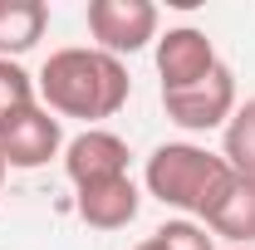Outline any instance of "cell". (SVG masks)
Listing matches in <instances>:
<instances>
[{
  "mask_svg": "<svg viewBox=\"0 0 255 250\" xmlns=\"http://www.w3.org/2000/svg\"><path fill=\"white\" fill-rule=\"evenodd\" d=\"M152 236L162 241V250H216V236H211L201 221H187V216L162 221Z\"/></svg>",
  "mask_w": 255,
  "mask_h": 250,
  "instance_id": "obj_13",
  "label": "cell"
},
{
  "mask_svg": "<svg viewBox=\"0 0 255 250\" xmlns=\"http://www.w3.org/2000/svg\"><path fill=\"white\" fill-rule=\"evenodd\" d=\"M59 152H64V123L44 103L25 108L20 118H10L0 127V157H5L10 172H39L49 157H59Z\"/></svg>",
  "mask_w": 255,
  "mask_h": 250,
  "instance_id": "obj_5",
  "label": "cell"
},
{
  "mask_svg": "<svg viewBox=\"0 0 255 250\" xmlns=\"http://www.w3.org/2000/svg\"><path fill=\"white\" fill-rule=\"evenodd\" d=\"M137 206H142V191H137L132 177H113V182H94V187L74 191V211L94 231H123V226H132Z\"/></svg>",
  "mask_w": 255,
  "mask_h": 250,
  "instance_id": "obj_8",
  "label": "cell"
},
{
  "mask_svg": "<svg viewBox=\"0 0 255 250\" xmlns=\"http://www.w3.org/2000/svg\"><path fill=\"white\" fill-rule=\"evenodd\" d=\"M201 226L211 236L231 241V246H255V182L251 177H231Z\"/></svg>",
  "mask_w": 255,
  "mask_h": 250,
  "instance_id": "obj_9",
  "label": "cell"
},
{
  "mask_svg": "<svg viewBox=\"0 0 255 250\" xmlns=\"http://www.w3.org/2000/svg\"><path fill=\"white\" fill-rule=\"evenodd\" d=\"M5 172H10V167H5V157H0V196H5Z\"/></svg>",
  "mask_w": 255,
  "mask_h": 250,
  "instance_id": "obj_15",
  "label": "cell"
},
{
  "mask_svg": "<svg viewBox=\"0 0 255 250\" xmlns=\"http://www.w3.org/2000/svg\"><path fill=\"white\" fill-rule=\"evenodd\" d=\"M34 103H39L34 79L15 59H0V127L10 123V118H20L25 108H34Z\"/></svg>",
  "mask_w": 255,
  "mask_h": 250,
  "instance_id": "obj_12",
  "label": "cell"
},
{
  "mask_svg": "<svg viewBox=\"0 0 255 250\" xmlns=\"http://www.w3.org/2000/svg\"><path fill=\"white\" fill-rule=\"evenodd\" d=\"M49 30V5L44 0H0V59L30 54Z\"/></svg>",
  "mask_w": 255,
  "mask_h": 250,
  "instance_id": "obj_10",
  "label": "cell"
},
{
  "mask_svg": "<svg viewBox=\"0 0 255 250\" xmlns=\"http://www.w3.org/2000/svg\"><path fill=\"white\" fill-rule=\"evenodd\" d=\"M216 44L211 34L196 30V25H177V30L157 34V74H162V94L172 89H191L201 84L211 69H216Z\"/></svg>",
  "mask_w": 255,
  "mask_h": 250,
  "instance_id": "obj_6",
  "label": "cell"
},
{
  "mask_svg": "<svg viewBox=\"0 0 255 250\" xmlns=\"http://www.w3.org/2000/svg\"><path fill=\"white\" fill-rule=\"evenodd\" d=\"M162 113L182 132H211V127H226L231 113H236V74L231 64H216L201 84L191 89H172L162 94Z\"/></svg>",
  "mask_w": 255,
  "mask_h": 250,
  "instance_id": "obj_4",
  "label": "cell"
},
{
  "mask_svg": "<svg viewBox=\"0 0 255 250\" xmlns=\"http://www.w3.org/2000/svg\"><path fill=\"white\" fill-rule=\"evenodd\" d=\"M84 20H89V34H94V49L113 54V59H128V54L157 44L162 15L152 0H89Z\"/></svg>",
  "mask_w": 255,
  "mask_h": 250,
  "instance_id": "obj_3",
  "label": "cell"
},
{
  "mask_svg": "<svg viewBox=\"0 0 255 250\" xmlns=\"http://www.w3.org/2000/svg\"><path fill=\"white\" fill-rule=\"evenodd\" d=\"M221 157L236 177L255 182V94L246 103H236V113L226 123V137H221Z\"/></svg>",
  "mask_w": 255,
  "mask_h": 250,
  "instance_id": "obj_11",
  "label": "cell"
},
{
  "mask_svg": "<svg viewBox=\"0 0 255 250\" xmlns=\"http://www.w3.org/2000/svg\"><path fill=\"white\" fill-rule=\"evenodd\" d=\"M132 250H162V241H157V236H147V241H137Z\"/></svg>",
  "mask_w": 255,
  "mask_h": 250,
  "instance_id": "obj_14",
  "label": "cell"
},
{
  "mask_svg": "<svg viewBox=\"0 0 255 250\" xmlns=\"http://www.w3.org/2000/svg\"><path fill=\"white\" fill-rule=\"evenodd\" d=\"M236 172L226 167V157L206 152L196 142H162L152 147L147 167H142V187L147 196H157L162 206L182 211L187 221H206V211L216 206V196L226 191Z\"/></svg>",
  "mask_w": 255,
  "mask_h": 250,
  "instance_id": "obj_2",
  "label": "cell"
},
{
  "mask_svg": "<svg viewBox=\"0 0 255 250\" xmlns=\"http://www.w3.org/2000/svg\"><path fill=\"white\" fill-rule=\"evenodd\" d=\"M128 142L108 127H84L79 137L64 142V177L79 187H94V182H113V177H128Z\"/></svg>",
  "mask_w": 255,
  "mask_h": 250,
  "instance_id": "obj_7",
  "label": "cell"
},
{
  "mask_svg": "<svg viewBox=\"0 0 255 250\" xmlns=\"http://www.w3.org/2000/svg\"><path fill=\"white\" fill-rule=\"evenodd\" d=\"M34 94H39V103L54 118H84L94 127L103 118H113L128 103L132 79H128L123 59L103 54L94 44H69V49H54L49 59L39 64Z\"/></svg>",
  "mask_w": 255,
  "mask_h": 250,
  "instance_id": "obj_1",
  "label": "cell"
},
{
  "mask_svg": "<svg viewBox=\"0 0 255 250\" xmlns=\"http://www.w3.org/2000/svg\"><path fill=\"white\" fill-rule=\"evenodd\" d=\"M231 250H255V246H231Z\"/></svg>",
  "mask_w": 255,
  "mask_h": 250,
  "instance_id": "obj_16",
  "label": "cell"
}]
</instances>
